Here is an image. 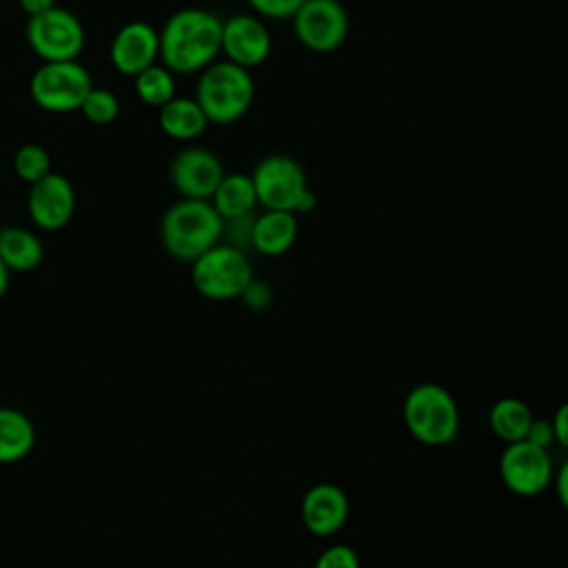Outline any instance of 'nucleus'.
<instances>
[{
  "label": "nucleus",
  "instance_id": "23",
  "mask_svg": "<svg viewBox=\"0 0 568 568\" xmlns=\"http://www.w3.org/2000/svg\"><path fill=\"white\" fill-rule=\"evenodd\" d=\"M13 171L24 184H33L51 173V155L42 144L27 142L13 155Z\"/></svg>",
  "mask_w": 568,
  "mask_h": 568
},
{
  "label": "nucleus",
  "instance_id": "32",
  "mask_svg": "<svg viewBox=\"0 0 568 568\" xmlns=\"http://www.w3.org/2000/svg\"><path fill=\"white\" fill-rule=\"evenodd\" d=\"M9 282H11V271L2 264V260H0V300L4 297V293H7V288H9Z\"/></svg>",
  "mask_w": 568,
  "mask_h": 568
},
{
  "label": "nucleus",
  "instance_id": "16",
  "mask_svg": "<svg viewBox=\"0 0 568 568\" xmlns=\"http://www.w3.org/2000/svg\"><path fill=\"white\" fill-rule=\"evenodd\" d=\"M297 215L291 211L264 209L262 215H255L251 229V248L260 255L277 257L284 255L297 240Z\"/></svg>",
  "mask_w": 568,
  "mask_h": 568
},
{
  "label": "nucleus",
  "instance_id": "30",
  "mask_svg": "<svg viewBox=\"0 0 568 568\" xmlns=\"http://www.w3.org/2000/svg\"><path fill=\"white\" fill-rule=\"evenodd\" d=\"M18 7L27 13V16H38L51 7H55V0H18Z\"/></svg>",
  "mask_w": 568,
  "mask_h": 568
},
{
  "label": "nucleus",
  "instance_id": "2",
  "mask_svg": "<svg viewBox=\"0 0 568 568\" xmlns=\"http://www.w3.org/2000/svg\"><path fill=\"white\" fill-rule=\"evenodd\" d=\"M222 237V217L209 200L180 197L160 220V242L164 251L180 260L193 262Z\"/></svg>",
  "mask_w": 568,
  "mask_h": 568
},
{
  "label": "nucleus",
  "instance_id": "15",
  "mask_svg": "<svg viewBox=\"0 0 568 568\" xmlns=\"http://www.w3.org/2000/svg\"><path fill=\"white\" fill-rule=\"evenodd\" d=\"M300 515L308 532L331 537L348 519V497L337 484H315L304 493Z\"/></svg>",
  "mask_w": 568,
  "mask_h": 568
},
{
  "label": "nucleus",
  "instance_id": "1",
  "mask_svg": "<svg viewBox=\"0 0 568 568\" xmlns=\"http://www.w3.org/2000/svg\"><path fill=\"white\" fill-rule=\"evenodd\" d=\"M222 20L197 7L178 9L158 31L160 64L173 75H195L220 58Z\"/></svg>",
  "mask_w": 568,
  "mask_h": 568
},
{
  "label": "nucleus",
  "instance_id": "9",
  "mask_svg": "<svg viewBox=\"0 0 568 568\" xmlns=\"http://www.w3.org/2000/svg\"><path fill=\"white\" fill-rule=\"evenodd\" d=\"M291 27L304 49L333 53L348 36V13L339 0H304L293 13Z\"/></svg>",
  "mask_w": 568,
  "mask_h": 568
},
{
  "label": "nucleus",
  "instance_id": "4",
  "mask_svg": "<svg viewBox=\"0 0 568 568\" xmlns=\"http://www.w3.org/2000/svg\"><path fill=\"white\" fill-rule=\"evenodd\" d=\"M248 175L257 195V204L264 209L306 215L317 204V197L308 186L306 171L295 158L286 153L264 155Z\"/></svg>",
  "mask_w": 568,
  "mask_h": 568
},
{
  "label": "nucleus",
  "instance_id": "8",
  "mask_svg": "<svg viewBox=\"0 0 568 568\" xmlns=\"http://www.w3.org/2000/svg\"><path fill=\"white\" fill-rule=\"evenodd\" d=\"M27 44L42 62L78 60L84 49V27L75 13L62 7H51L27 20Z\"/></svg>",
  "mask_w": 568,
  "mask_h": 568
},
{
  "label": "nucleus",
  "instance_id": "13",
  "mask_svg": "<svg viewBox=\"0 0 568 568\" xmlns=\"http://www.w3.org/2000/svg\"><path fill=\"white\" fill-rule=\"evenodd\" d=\"M27 211L31 222L42 231L64 229L75 213V189L62 173H47L29 184Z\"/></svg>",
  "mask_w": 568,
  "mask_h": 568
},
{
  "label": "nucleus",
  "instance_id": "11",
  "mask_svg": "<svg viewBox=\"0 0 568 568\" xmlns=\"http://www.w3.org/2000/svg\"><path fill=\"white\" fill-rule=\"evenodd\" d=\"M271 49L273 38L268 24L255 13H235L222 20L220 55L224 60L251 71L268 60Z\"/></svg>",
  "mask_w": 568,
  "mask_h": 568
},
{
  "label": "nucleus",
  "instance_id": "31",
  "mask_svg": "<svg viewBox=\"0 0 568 568\" xmlns=\"http://www.w3.org/2000/svg\"><path fill=\"white\" fill-rule=\"evenodd\" d=\"M566 477H568V466H561V468H559V477H557V495H559V501H561V504H566V501H568Z\"/></svg>",
  "mask_w": 568,
  "mask_h": 568
},
{
  "label": "nucleus",
  "instance_id": "7",
  "mask_svg": "<svg viewBox=\"0 0 568 568\" xmlns=\"http://www.w3.org/2000/svg\"><path fill=\"white\" fill-rule=\"evenodd\" d=\"M91 87V73L78 60L42 62L29 80V95L47 113H73Z\"/></svg>",
  "mask_w": 568,
  "mask_h": 568
},
{
  "label": "nucleus",
  "instance_id": "21",
  "mask_svg": "<svg viewBox=\"0 0 568 568\" xmlns=\"http://www.w3.org/2000/svg\"><path fill=\"white\" fill-rule=\"evenodd\" d=\"M532 422V410L526 402L517 397H501L490 406L488 424L495 437H499L506 444L519 442L526 437L528 426Z\"/></svg>",
  "mask_w": 568,
  "mask_h": 568
},
{
  "label": "nucleus",
  "instance_id": "6",
  "mask_svg": "<svg viewBox=\"0 0 568 568\" xmlns=\"http://www.w3.org/2000/svg\"><path fill=\"white\" fill-rule=\"evenodd\" d=\"M191 280L202 297L226 302L244 293L253 280V266L242 248L217 242L191 262Z\"/></svg>",
  "mask_w": 568,
  "mask_h": 568
},
{
  "label": "nucleus",
  "instance_id": "25",
  "mask_svg": "<svg viewBox=\"0 0 568 568\" xmlns=\"http://www.w3.org/2000/svg\"><path fill=\"white\" fill-rule=\"evenodd\" d=\"M304 0H246L251 7V13H255L262 20H291L293 13L302 7Z\"/></svg>",
  "mask_w": 568,
  "mask_h": 568
},
{
  "label": "nucleus",
  "instance_id": "5",
  "mask_svg": "<svg viewBox=\"0 0 568 568\" xmlns=\"http://www.w3.org/2000/svg\"><path fill=\"white\" fill-rule=\"evenodd\" d=\"M402 415L408 433L426 446H446L457 437V402L437 382H422L413 386L404 399Z\"/></svg>",
  "mask_w": 568,
  "mask_h": 568
},
{
  "label": "nucleus",
  "instance_id": "3",
  "mask_svg": "<svg viewBox=\"0 0 568 568\" xmlns=\"http://www.w3.org/2000/svg\"><path fill=\"white\" fill-rule=\"evenodd\" d=\"M195 102L209 124L226 126L242 120L255 100V82L248 69L229 60H215L197 73Z\"/></svg>",
  "mask_w": 568,
  "mask_h": 568
},
{
  "label": "nucleus",
  "instance_id": "26",
  "mask_svg": "<svg viewBox=\"0 0 568 568\" xmlns=\"http://www.w3.org/2000/svg\"><path fill=\"white\" fill-rule=\"evenodd\" d=\"M313 568H362L355 548L346 544H333L320 552Z\"/></svg>",
  "mask_w": 568,
  "mask_h": 568
},
{
  "label": "nucleus",
  "instance_id": "19",
  "mask_svg": "<svg viewBox=\"0 0 568 568\" xmlns=\"http://www.w3.org/2000/svg\"><path fill=\"white\" fill-rule=\"evenodd\" d=\"M209 202L213 204L222 222L253 213L257 206V195H255L251 175L240 171L224 173Z\"/></svg>",
  "mask_w": 568,
  "mask_h": 568
},
{
  "label": "nucleus",
  "instance_id": "27",
  "mask_svg": "<svg viewBox=\"0 0 568 568\" xmlns=\"http://www.w3.org/2000/svg\"><path fill=\"white\" fill-rule=\"evenodd\" d=\"M524 439L530 442V444H535V446H539V448H546V450H548V446L555 444V435H552L550 419H535V417H532V422H530L528 433H526Z\"/></svg>",
  "mask_w": 568,
  "mask_h": 568
},
{
  "label": "nucleus",
  "instance_id": "22",
  "mask_svg": "<svg viewBox=\"0 0 568 568\" xmlns=\"http://www.w3.org/2000/svg\"><path fill=\"white\" fill-rule=\"evenodd\" d=\"M135 95L146 104L160 109L171 98H175V75L160 62L146 67L138 75H133Z\"/></svg>",
  "mask_w": 568,
  "mask_h": 568
},
{
  "label": "nucleus",
  "instance_id": "12",
  "mask_svg": "<svg viewBox=\"0 0 568 568\" xmlns=\"http://www.w3.org/2000/svg\"><path fill=\"white\" fill-rule=\"evenodd\" d=\"M222 175L224 166L220 158L204 146H184L169 164L171 186L180 197L189 200H211Z\"/></svg>",
  "mask_w": 568,
  "mask_h": 568
},
{
  "label": "nucleus",
  "instance_id": "10",
  "mask_svg": "<svg viewBox=\"0 0 568 568\" xmlns=\"http://www.w3.org/2000/svg\"><path fill=\"white\" fill-rule=\"evenodd\" d=\"M499 475L510 493L535 497L544 493L552 479L550 453L526 439L506 444L499 457Z\"/></svg>",
  "mask_w": 568,
  "mask_h": 568
},
{
  "label": "nucleus",
  "instance_id": "29",
  "mask_svg": "<svg viewBox=\"0 0 568 568\" xmlns=\"http://www.w3.org/2000/svg\"><path fill=\"white\" fill-rule=\"evenodd\" d=\"M566 419H568V408L559 406L557 413L550 417V426H552V435H555V444L559 446H568V428H566Z\"/></svg>",
  "mask_w": 568,
  "mask_h": 568
},
{
  "label": "nucleus",
  "instance_id": "18",
  "mask_svg": "<svg viewBox=\"0 0 568 568\" xmlns=\"http://www.w3.org/2000/svg\"><path fill=\"white\" fill-rule=\"evenodd\" d=\"M44 246L40 237L24 226H0V260L11 273H27L40 266Z\"/></svg>",
  "mask_w": 568,
  "mask_h": 568
},
{
  "label": "nucleus",
  "instance_id": "17",
  "mask_svg": "<svg viewBox=\"0 0 568 568\" xmlns=\"http://www.w3.org/2000/svg\"><path fill=\"white\" fill-rule=\"evenodd\" d=\"M158 124L166 138L189 142L206 131L209 120L195 98L175 95L158 109Z\"/></svg>",
  "mask_w": 568,
  "mask_h": 568
},
{
  "label": "nucleus",
  "instance_id": "24",
  "mask_svg": "<svg viewBox=\"0 0 568 568\" xmlns=\"http://www.w3.org/2000/svg\"><path fill=\"white\" fill-rule=\"evenodd\" d=\"M80 113L91 124H111L120 115V100L113 91L102 87H91L87 98L80 104Z\"/></svg>",
  "mask_w": 568,
  "mask_h": 568
},
{
  "label": "nucleus",
  "instance_id": "14",
  "mask_svg": "<svg viewBox=\"0 0 568 568\" xmlns=\"http://www.w3.org/2000/svg\"><path fill=\"white\" fill-rule=\"evenodd\" d=\"M160 58L158 29L144 20H131L122 24L109 47V60L122 75H138Z\"/></svg>",
  "mask_w": 568,
  "mask_h": 568
},
{
  "label": "nucleus",
  "instance_id": "28",
  "mask_svg": "<svg viewBox=\"0 0 568 568\" xmlns=\"http://www.w3.org/2000/svg\"><path fill=\"white\" fill-rule=\"evenodd\" d=\"M248 306L253 308H264L271 302V288L264 282H255L251 280V284L244 288V293L240 295Z\"/></svg>",
  "mask_w": 568,
  "mask_h": 568
},
{
  "label": "nucleus",
  "instance_id": "20",
  "mask_svg": "<svg viewBox=\"0 0 568 568\" xmlns=\"http://www.w3.org/2000/svg\"><path fill=\"white\" fill-rule=\"evenodd\" d=\"M36 446V426L27 413L0 406V464L24 459Z\"/></svg>",
  "mask_w": 568,
  "mask_h": 568
}]
</instances>
